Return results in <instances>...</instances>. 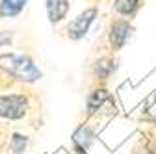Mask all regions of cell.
Masks as SVG:
<instances>
[{
    "label": "cell",
    "instance_id": "cell-5",
    "mask_svg": "<svg viewBox=\"0 0 156 154\" xmlns=\"http://www.w3.org/2000/svg\"><path fill=\"white\" fill-rule=\"evenodd\" d=\"M106 104H113V99L106 87H95L89 95H87V100H86V110L87 115H97L101 113L102 108Z\"/></svg>",
    "mask_w": 156,
    "mask_h": 154
},
{
    "label": "cell",
    "instance_id": "cell-4",
    "mask_svg": "<svg viewBox=\"0 0 156 154\" xmlns=\"http://www.w3.org/2000/svg\"><path fill=\"white\" fill-rule=\"evenodd\" d=\"M134 33V28L132 24L126 21V19H117L110 24V30H108V43H110V48L112 50H121Z\"/></svg>",
    "mask_w": 156,
    "mask_h": 154
},
{
    "label": "cell",
    "instance_id": "cell-10",
    "mask_svg": "<svg viewBox=\"0 0 156 154\" xmlns=\"http://www.w3.org/2000/svg\"><path fill=\"white\" fill-rule=\"evenodd\" d=\"M141 8V0H113V9L121 17H132Z\"/></svg>",
    "mask_w": 156,
    "mask_h": 154
},
{
    "label": "cell",
    "instance_id": "cell-6",
    "mask_svg": "<svg viewBox=\"0 0 156 154\" xmlns=\"http://www.w3.org/2000/svg\"><path fill=\"white\" fill-rule=\"evenodd\" d=\"M115 69H117V60L115 58H112V56H102V58H99L95 63H93V67H91V74H93V78L95 80H108L110 76L115 72Z\"/></svg>",
    "mask_w": 156,
    "mask_h": 154
},
{
    "label": "cell",
    "instance_id": "cell-12",
    "mask_svg": "<svg viewBox=\"0 0 156 154\" xmlns=\"http://www.w3.org/2000/svg\"><path fill=\"white\" fill-rule=\"evenodd\" d=\"M13 41L11 32H0V47H9Z\"/></svg>",
    "mask_w": 156,
    "mask_h": 154
},
{
    "label": "cell",
    "instance_id": "cell-3",
    "mask_svg": "<svg viewBox=\"0 0 156 154\" xmlns=\"http://www.w3.org/2000/svg\"><path fill=\"white\" fill-rule=\"evenodd\" d=\"M97 13H99V9H97V8H89V9L82 11L73 23H69V26L65 28V33H67L69 39H73V41L84 39L86 33H87L89 28H91V24H93V21H95Z\"/></svg>",
    "mask_w": 156,
    "mask_h": 154
},
{
    "label": "cell",
    "instance_id": "cell-1",
    "mask_svg": "<svg viewBox=\"0 0 156 154\" xmlns=\"http://www.w3.org/2000/svg\"><path fill=\"white\" fill-rule=\"evenodd\" d=\"M0 69H4L9 76L21 82H37L43 76L39 67L34 63L32 58L23 54H4L0 56Z\"/></svg>",
    "mask_w": 156,
    "mask_h": 154
},
{
    "label": "cell",
    "instance_id": "cell-11",
    "mask_svg": "<svg viewBox=\"0 0 156 154\" xmlns=\"http://www.w3.org/2000/svg\"><path fill=\"white\" fill-rule=\"evenodd\" d=\"M28 145V138L21 136V134H13L9 139V147H8V154H24Z\"/></svg>",
    "mask_w": 156,
    "mask_h": 154
},
{
    "label": "cell",
    "instance_id": "cell-9",
    "mask_svg": "<svg viewBox=\"0 0 156 154\" xmlns=\"http://www.w3.org/2000/svg\"><path fill=\"white\" fill-rule=\"evenodd\" d=\"M28 0H0V17L11 19L17 17L24 8H26Z\"/></svg>",
    "mask_w": 156,
    "mask_h": 154
},
{
    "label": "cell",
    "instance_id": "cell-8",
    "mask_svg": "<svg viewBox=\"0 0 156 154\" xmlns=\"http://www.w3.org/2000/svg\"><path fill=\"white\" fill-rule=\"evenodd\" d=\"M71 9V0H47V15L52 24L62 23Z\"/></svg>",
    "mask_w": 156,
    "mask_h": 154
},
{
    "label": "cell",
    "instance_id": "cell-2",
    "mask_svg": "<svg viewBox=\"0 0 156 154\" xmlns=\"http://www.w3.org/2000/svg\"><path fill=\"white\" fill-rule=\"evenodd\" d=\"M30 108L26 95H0V119H23Z\"/></svg>",
    "mask_w": 156,
    "mask_h": 154
},
{
    "label": "cell",
    "instance_id": "cell-7",
    "mask_svg": "<svg viewBox=\"0 0 156 154\" xmlns=\"http://www.w3.org/2000/svg\"><path fill=\"white\" fill-rule=\"evenodd\" d=\"M95 141V130L87 124H82V126H78V130L73 134V145L76 149V152H80L84 154Z\"/></svg>",
    "mask_w": 156,
    "mask_h": 154
}]
</instances>
